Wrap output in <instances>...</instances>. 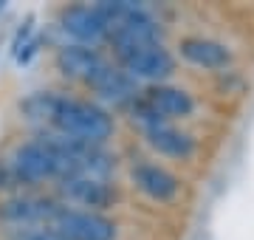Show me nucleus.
<instances>
[{"mask_svg": "<svg viewBox=\"0 0 254 240\" xmlns=\"http://www.w3.org/2000/svg\"><path fill=\"white\" fill-rule=\"evenodd\" d=\"M46 127H51V133H60V136H71V139L91 141V144H105L113 139L116 121L99 105L60 93Z\"/></svg>", "mask_w": 254, "mask_h": 240, "instance_id": "nucleus-1", "label": "nucleus"}, {"mask_svg": "<svg viewBox=\"0 0 254 240\" xmlns=\"http://www.w3.org/2000/svg\"><path fill=\"white\" fill-rule=\"evenodd\" d=\"M9 164L26 186L43 184V181L71 178V170L65 164V158L46 139H34V141H26V144H17L14 153L9 156Z\"/></svg>", "mask_w": 254, "mask_h": 240, "instance_id": "nucleus-2", "label": "nucleus"}, {"mask_svg": "<svg viewBox=\"0 0 254 240\" xmlns=\"http://www.w3.org/2000/svg\"><path fill=\"white\" fill-rule=\"evenodd\" d=\"M63 203L43 195H11L0 201V223L14 226V229H40L51 226Z\"/></svg>", "mask_w": 254, "mask_h": 240, "instance_id": "nucleus-3", "label": "nucleus"}, {"mask_svg": "<svg viewBox=\"0 0 254 240\" xmlns=\"http://www.w3.org/2000/svg\"><path fill=\"white\" fill-rule=\"evenodd\" d=\"M51 229L65 240H116V223L102 212H88V209H71L65 206L57 212Z\"/></svg>", "mask_w": 254, "mask_h": 240, "instance_id": "nucleus-4", "label": "nucleus"}, {"mask_svg": "<svg viewBox=\"0 0 254 240\" xmlns=\"http://www.w3.org/2000/svg\"><path fill=\"white\" fill-rule=\"evenodd\" d=\"M57 192L60 198L73 206H88V212H105L116 203V186L102 178H88V176H71L57 181Z\"/></svg>", "mask_w": 254, "mask_h": 240, "instance_id": "nucleus-5", "label": "nucleus"}, {"mask_svg": "<svg viewBox=\"0 0 254 240\" xmlns=\"http://www.w3.org/2000/svg\"><path fill=\"white\" fill-rule=\"evenodd\" d=\"M119 65L136 82L164 85V79H170L175 74V57L164 48V43L161 46H147V48H138V51H130V54H122L119 57Z\"/></svg>", "mask_w": 254, "mask_h": 240, "instance_id": "nucleus-6", "label": "nucleus"}, {"mask_svg": "<svg viewBox=\"0 0 254 240\" xmlns=\"http://www.w3.org/2000/svg\"><path fill=\"white\" fill-rule=\"evenodd\" d=\"M54 62H57V71H60L63 76L91 85L93 79L99 76L102 68L108 65V60L99 54V48L76 46V43H71V46H63L60 51H57Z\"/></svg>", "mask_w": 254, "mask_h": 240, "instance_id": "nucleus-7", "label": "nucleus"}, {"mask_svg": "<svg viewBox=\"0 0 254 240\" xmlns=\"http://www.w3.org/2000/svg\"><path fill=\"white\" fill-rule=\"evenodd\" d=\"M60 26L76 46L96 48V43L108 40V26L96 14L93 6H71V9H65L60 14Z\"/></svg>", "mask_w": 254, "mask_h": 240, "instance_id": "nucleus-8", "label": "nucleus"}, {"mask_svg": "<svg viewBox=\"0 0 254 240\" xmlns=\"http://www.w3.org/2000/svg\"><path fill=\"white\" fill-rule=\"evenodd\" d=\"M130 178L155 203H173L181 195V181L170 170H164L158 164H150V161H141V164L133 167L130 170Z\"/></svg>", "mask_w": 254, "mask_h": 240, "instance_id": "nucleus-9", "label": "nucleus"}, {"mask_svg": "<svg viewBox=\"0 0 254 240\" xmlns=\"http://www.w3.org/2000/svg\"><path fill=\"white\" fill-rule=\"evenodd\" d=\"M91 91L99 96V99L110 102V105H130V102L138 99V82L127 74L122 65H105L99 71V76L91 82Z\"/></svg>", "mask_w": 254, "mask_h": 240, "instance_id": "nucleus-10", "label": "nucleus"}, {"mask_svg": "<svg viewBox=\"0 0 254 240\" xmlns=\"http://www.w3.org/2000/svg\"><path fill=\"white\" fill-rule=\"evenodd\" d=\"M178 51H181V57L190 65L203 68V71H226L232 65L229 46H223L218 40H209V37H184Z\"/></svg>", "mask_w": 254, "mask_h": 240, "instance_id": "nucleus-11", "label": "nucleus"}, {"mask_svg": "<svg viewBox=\"0 0 254 240\" xmlns=\"http://www.w3.org/2000/svg\"><path fill=\"white\" fill-rule=\"evenodd\" d=\"M144 139L155 153H161L167 158H181V161H187V158H192L198 153V141L192 139L190 133H184L175 124H170V121H161V124L147 127Z\"/></svg>", "mask_w": 254, "mask_h": 240, "instance_id": "nucleus-12", "label": "nucleus"}, {"mask_svg": "<svg viewBox=\"0 0 254 240\" xmlns=\"http://www.w3.org/2000/svg\"><path fill=\"white\" fill-rule=\"evenodd\" d=\"M144 99L153 105V111L161 116V119L173 121V119H187L195 113V99L192 93H187L184 88H175V85H153L144 91Z\"/></svg>", "mask_w": 254, "mask_h": 240, "instance_id": "nucleus-13", "label": "nucleus"}, {"mask_svg": "<svg viewBox=\"0 0 254 240\" xmlns=\"http://www.w3.org/2000/svg\"><path fill=\"white\" fill-rule=\"evenodd\" d=\"M14 240H65V238H60L51 226H40V229H17Z\"/></svg>", "mask_w": 254, "mask_h": 240, "instance_id": "nucleus-14", "label": "nucleus"}, {"mask_svg": "<svg viewBox=\"0 0 254 240\" xmlns=\"http://www.w3.org/2000/svg\"><path fill=\"white\" fill-rule=\"evenodd\" d=\"M31 37H34V17H26V23L14 31V40H11V54L17 57V51L26 46Z\"/></svg>", "mask_w": 254, "mask_h": 240, "instance_id": "nucleus-15", "label": "nucleus"}, {"mask_svg": "<svg viewBox=\"0 0 254 240\" xmlns=\"http://www.w3.org/2000/svg\"><path fill=\"white\" fill-rule=\"evenodd\" d=\"M20 186H26L23 181L17 178V173L11 170V164H9V158L6 161H0V189H20Z\"/></svg>", "mask_w": 254, "mask_h": 240, "instance_id": "nucleus-16", "label": "nucleus"}, {"mask_svg": "<svg viewBox=\"0 0 254 240\" xmlns=\"http://www.w3.org/2000/svg\"><path fill=\"white\" fill-rule=\"evenodd\" d=\"M40 46H43V40H40V37L34 34V37H31V40L26 43V46H23V48L17 51V57H14V62H17L20 68H23V65H31V60H34V57L40 54Z\"/></svg>", "mask_w": 254, "mask_h": 240, "instance_id": "nucleus-17", "label": "nucleus"}]
</instances>
